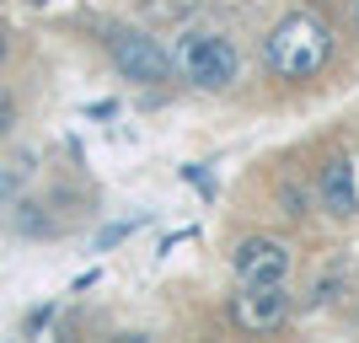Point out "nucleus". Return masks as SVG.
Here are the masks:
<instances>
[{
    "mask_svg": "<svg viewBox=\"0 0 359 343\" xmlns=\"http://www.w3.org/2000/svg\"><path fill=\"white\" fill-rule=\"evenodd\" d=\"M236 279L241 284H285L290 274V247L285 241H273V236H247L236 247Z\"/></svg>",
    "mask_w": 359,
    "mask_h": 343,
    "instance_id": "4",
    "label": "nucleus"
},
{
    "mask_svg": "<svg viewBox=\"0 0 359 343\" xmlns=\"http://www.w3.org/2000/svg\"><path fill=\"white\" fill-rule=\"evenodd\" d=\"M177 65L198 91H225L236 81V70H241V54H236L231 38H220V32H188L182 48H177Z\"/></svg>",
    "mask_w": 359,
    "mask_h": 343,
    "instance_id": "2",
    "label": "nucleus"
},
{
    "mask_svg": "<svg viewBox=\"0 0 359 343\" xmlns=\"http://www.w3.org/2000/svg\"><path fill=\"white\" fill-rule=\"evenodd\" d=\"M11 123H16V102L6 97V91H0V140L11 135Z\"/></svg>",
    "mask_w": 359,
    "mask_h": 343,
    "instance_id": "8",
    "label": "nucleus"
},
{
    "mask_svg": "<svg viewBox=\"0 0 359 343\" xmlns=\"http://www.w3.org/2000/svg\"><path fill=\"white\" fill-rule=\"evenodd\" d=\"M348 22H354V27H359V0H348Z\"/></svg>",
    "mask_w": 359,
    "mask_h": 343,
    "instance_id": "9",
    "label": "nucleus"
},
{
    "mask_svg": "<svg viewBox=\"0 0 359 343\" xmlns=\"http://www.w3.org/2000/svg\"><path fill=\"white\" fill-rule=\"evenodd\" d=\"M316 194H322V209H327V215L348 220V215L359 209V166L348 161V156H332V161H322Z\"/></svg>",
    "mask_w": 359,
    "mask_h": 343,
    "instance_id": "6",
    "label": "nucleus"
},
{
    "mask_svg": "<svg viewBox=\"0 0 359 343\" xmlns=\"http://www.w3.org/2000/svg\"><path fill=\"white\" fill-rule=\"evenodd\" d=\"M38 6H43V0H38Z\"/></svg>",
    "mask_w": 359,
    "mask_h": 343,
    "instance_id": "11",
    "label": "nucleus"
},
{
    "mask_svg": "<svg viewBox=\"0 0 359 343\" xmlns=\"http://www.w3.org/2000/svg\"><path fill=\"white\" fill-rule=\"evenodd\" d=\"M279 204H285V215H306V194H295V188H285V194H279Z\"/></svg>",
    "mask_w": 359,
    "mask_h": 343,
    "instance_id": "7",
    "label": "nucleus"
},
{
    "mask_svg": "<svg viewBox=\"0 0 359 343\" xmlns=\"http://www.w3.org/2000/svg\"><path fill=\"white\" fill-rule=\"evenodd\" d=\"M0 65H6V27H0Z\"/></svg>",
    "mask_w": 359,
    "mask_h": 343,
    "instance_id": "10",
    "label": "nucleus"
},
{
    "mask_svg": "<svg viewBox=\"0 0 359 343\" xmlns=\"http://www.w3.org/2000/svg\"><path fill=\"white\" fill-rule=\"evenodd\" d=\"M327 54H332V38L311 11H290L285 22L269 32V65L285 75V81H311V75L327 65Z\"/></svg>",
    "mask_w": 359,
    "mask_h": 343,
    "instance_id": "1",
    "label": "nucleus"
},
{
    "mask_svg": "<svg viewBox=\"0 0 359 343\" xmlns=\"http://www.w3.org/2000/svg\"><path fill=\"white\" fill-rule=\"evenodd\" d=\"M107 54L118 65V75H129L140 86H166V81H172V54H166L150 32H135V27L107 32Z\"/></svg>",
    "mask_w": 359,
    "mask_h": 343,
    "instance_id": "3",
    "label": "nucleus"
},
{
    "mask_svg": "<svg viewBox=\"0 0 359 343\" xmlns=\"http://www.w3.org/2000/svg\"><path fill=\"white\" fill-rule=\"evenodd\" d=\"M290 311V300H285V284H241V295L231 300V316H236V328L247 332H269L279 328Z\"/></svg>",
    "mask_w": 359,
    "mask_h": 343,
    "instance_id": "5",
    "label": "nucleus"
}]
</instances>
